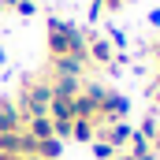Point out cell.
Segmentation results:
<instances>
[{"instance_id":"6da1fadb","label":"cell","mask_w":160,"mask_h":160,"mask_svg":"<svg viewBox=\"0 0 160 160\" xmlns=\"http://www.w3.org/2000/svg\"><path fill=\"white\" fill-rule=\"evenodd\" d=\"M86 56V34L67 19H48V60Z\"/></svg>"},{"instance_id":"7a4b0ae2","label":"cell","mask_w":160,"mask_h":160,"mask_svg":"<svg viewBox=\"0 0 160 160\" xmlns=\"http://www.w3.org/2000/svg\"><path fill=\"white\" fill-rule=\"evenodd\" d=\"M48 101H52V86L48 78H26L19 89V119H34V116H48Z\"/></svg>"},{"instance_id":"3957f363","label":"cell","mask_w":160,"mask_h":160,"mask_svg":"<svg viewBox=\"0 0 160 160\" xmlns=\"http://www.w3.org/2000/svg\"><path fill=\"white\" fill-rule=\"evenodd\" d=\"M153 149H157V157H160V127H157V134H153Z\"/></svg>"}]
</instances>
